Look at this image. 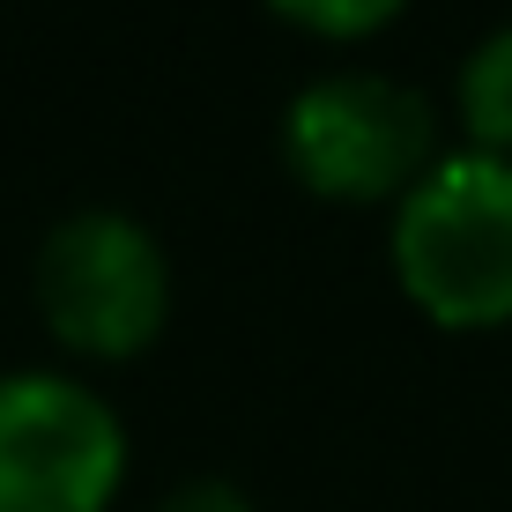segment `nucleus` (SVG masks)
Listing matches in <instances>:
<instances>
[{"instance_id":"f257e3e1","label":"nucleus","mask_w":512,"mask_h":512,"mask_svg":"<svg viewBox=\"0 0 512 512\" xmlns=\"http://www.w3.org/2000/svg\"><path fill=\"white\" fill-rule=\"evenodd\" d=\"M401 290L438 327L512 320V156L438 149V164L394 201L386 223Z\"/></svg>"},{"instance_id":"f03ea898","label":"nucleus","mask_w":512,"mask_h":512,"mask_svg":"<svg viewBox=\"0 0 512 512\" xmlns=\"http://www.w3.org/2000/svg\"><path fill=\"white\" fill-rule=\"evenodd\" d=\"M282 156L327 201H401L438 164V112L416 82L342 67L290 97Z\"/></svg>"},{"instance_id":"7ed1b4c3","label":"nucleus","mask_w":512,"mask_h":512,"mask_svg":"<svg viewBox=\"0 0 512 512\" xmlns=\"http://www.w3.org/2000/svg\"><path fill=\"white\" fill-rule=\"evenodd\" d=\"M45 327L82 357H134L164 334L171 253L134 208H67L38 245Z\"/></svg>"},{"instance_id":"20e7f679","label":"nucleus","mask_w":512,"mask_h":512,"mask_svg":"<svg viewBox=\"0 0 512 512\" xmlns=\"http://www.w3.org/2000/svg\"><path fill=\"white\" fill-rule=\"evenodd\" d=\"M127 483V423L75 372H0V512H104Z\"/></svg>"},{"instance_id":"39448f33","label":"nucleus","mask_w":512,"mask_h":512,"mask_svg":"<svg viewBox=\"0 0 512 512\" xmlns=\"http://www.w3.org/2000/svg\"><path fill=\"white\" fill-rule=\"evenodd\" d=\"M453 112L468 127V149L512 156V23L483 30L453 75Z\"/></svg>"},{"instance_id":"423d86ee","label":"nucleus","mask_w":512,"mask_h":512,"mask_svg":"<svg viewBox=\"0 0 512 512\" xmlns=\"http://www.w3.org/2000/svg\"><path fill=\"white\" fill-rule=\"evenodd\" d=\"M290 23L320 30V38H364V30H379L386 15H401L409 0H275Z\"/></svg>"},{"instance_id":"0eeeda50","label":"nucleus","mask_w":512,"mask_h":512,"mask_svg":"<svg viewBox=\"0 0 512 512\" xmlns=\"http://www.w3.org/2000/svg\"><path fill=\"white\" fill-rule=\"evenodd\" d=\"M156 512H260V505L245 498L231 475H193V483H179Z\"/></svg>"}]
</instances>
